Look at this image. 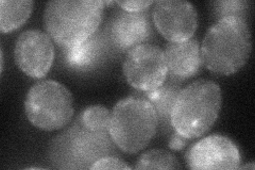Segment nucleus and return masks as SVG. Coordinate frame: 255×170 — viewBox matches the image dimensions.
<instances>
[{"label":"nucleus","mask_w":255,"mask_h":170,"mask_svg":"<svg viewBox=\"0 0 255 170\" xmlns=\"http://www.w3.org/2000/svg\"><path fill=\"white\" fill-rule=\"evenodd\" d=\"M123 72L128 83L136 90L140 92L155 90L168 76L164 51L151 44L134 47L126 55Z\"/></svg>","instance_id":"7"},{"label":"nucleus","mask_w":255,"mask_h":170,"mask_svg":"<svg viewBox=\"0 0 255 170\" xmlns=\"http://www.w3.org/2000/svg\"><path fill=\"white\" fill-rule=\"evenodd\" d=\"M157 128L158 118L152 104L142 96H130L114 105L109 134L119 149L136 153L147 147Z\"/></svg>","instance_id":"4"},{"label":"nucleus","mask_w":255,"mask_h":170,"mask_svg":"<svg viewBox=\"0 0 255 170\" xmlns=\"http://www.w3.org/2000/svg\"><path fill=\"white\" fill-rule=\"evenodd\" d=\"M217 20L225 18H238L246 21L249 11V3L244 0H227L213 3Z\"/></svg>","instance_id":"18"},{"label":"nucleus","mask_w":255,"mask_h":170,"mask_svg":"<svg viewBox=\"0 0 255 170\" xmlns=\"http://www.w3.org/2000/svg\"><path fill=\"white\" fill-rule=\"evenodd\" d=\"M90 169H132V167L117 157L105 156L95 161Z\"/></svg>","instance_id":"19"},{"label":"nucleus","mask_w":255,"mask_h":170,"mask_svg":"<svg viewBox=\"0 0 255 170\" xmlns=\"http://www.w3.org/2000/svg\"><path fill=\"white\" fill-rule=\"evenodd\" d=\"M248 168H250V169H254V168H255V165H254L253 163H251V164H248V165L238 166V168H237V169H248Z\"/></svg>","instance_id":"22"},{"label":"nucleus","mask_w":255,"mask_h":170,"mask_svg":"<svg viewBox=\"0 0 255 170\" xmlns=\"http://www.w3.org/2000/svg\"><path fill=\"white\" fill-rule=\"evenodd\" d=\"M119 6L122 7L123 11L130 12V13H139L145 12L148 10L150 5H152L153 1H147V0H136V1H115Z\"/></svg>","instance_id":"20"},{"label":"nucleus","mask_w":255,"mask_h":170,"mask_svg":"<svg viewBox=\"0 0 255 170\" xmlns=\"http://www.w3.org/2000/svg\"><path fill=\"white\" fill-rule=\"evenodd\" d=\"M250 53V29L238 18L217 20L206 32L200 48L203 65L214 74L225 76L243 68Z\"/></svg>","instance_id":"1"},{"label":"nucleus","mask_w":255,"mask_h":170,"mask_svg":"<svg viewBox=\"0 0 255 170\" xmlns=\"http://www.w3.org/2000/svg\"><path fill=\"white\" fill-rule=\"evenodd\" d=\"M151 22L147 11L139 13L118 12L111 20L108 39L121 51L131 50L151 36Z\"/></svg>","instance_id":"11"},{"label":"nucleus","mask_w":255,"mask_h":170,"mask_svg":"<svg viewBox=\"0 0 255 170\" xmlns=\"http://www.w3.org/2000/svg\"><path fill=\"white\" fill-rule=\"evenodd\" d=\"M222 95L212 80H197L182 88L170 115L173 130L188 140L210 130L218 118Z\"/></svg>","instance_id":"3"},{"label":"nucleus","mask_w":255,"mask_h":170,"mask_svg":"<svg viewBox=\"0 0 255 170\" xmlns=\"http://www.w3.org/2000/svg\"><path fill=\"white\" fill-rule=\"evenodd\" d=\"M109 136V132L86 130L77 120L53 141L50 156L54 163L66 164L65 168L90 169L95 161L109 156L112 149Z\"/></svg>","instance_id":"6"},{"label":"nucleus","mask_w":255,"mask_h":170,"mask_svg":"<svg viewBox=\"0 0 255 170\" xmlns=\"http://www.w3.org/2000/svg\"><path fill=\"white\" fill-rule=\"evenodd\" d=\"M25 112L30 123L39 130H60L74 116L73 95L57 81H39L28 92Z\"/></svg>","instance_id":"5"},{"label":"nucleus","mask_w":255,"mask_h":170,"mask_svg":"<svg viewBox=\"0 0 255 170\" xmlns=\"http://www.w3.org/2000/svg\"><path fill=\"white\" fill-rule=\"evenodd\" d=\"M242 157L236 144L221 134H212L194 144L186 153L190 169H237Z\"/></svg>","instance_id":"9"},{"label":"nucleus","mask_w":255,"mask_h":170,"mask_svg":"<svg viewBox=\"0 0 255 170\" xmlns=\"http://www.w3.org/2000/svg\"><path fill=\"white\" fill-rule=\"evenodd\" d=\"M169 78L175 82L195 77L200 71L202 61L198 40L190 38L181 43H169L164 51Z\"/></svg>","instance_id":"12"},{"label":"nucleus","mask_w":255,"mask_h":170,"mask_svg":"<svg viewBox=\"0 0 255 170\" xmlns=\"http://www.w3.org/2000/svg\"><path fill=\"white\" fill-rule=\"evenodd\" d=\"M107 36L96 32L82 44L64 48V60L66 64L78 70L95 67L101 61L107 50Z\"/></svg>","instance_id":"13"},{"label":"nucleus","mask_w":255,"mask_h":170,"mask_svg":"<svg viewBox=\"0 0 255 170\" xmlns=\"http://www.w3.org/2000/svg\"><path fill=\"white\" fill-rule=\"evenodd\" d=\"M152 17L159 33L170 43H181L193 38L198 26L194 5L180 0H159L154 2Z\"/></svg>","instance_id":"8"},{"label":"nucleus","mask_w":255,"mask_h":170,"mask_svg":"<svg viewBox=\"0 0 255 170\" xmlns=\"http://www.w3.org/2000/svg\"><path fill=\"white\" fill-rule=\"evenodd\" d=\"M188 139L184 137L183 135H181L178 132H173L170 136L169 142H168V146L169 148L172 150H181L184 147H186V145L188 143Z\"/></svg>","instance_id":"21"},{"label":"nucleus","mask_w":255,"mask_h":170,"mask_svg":"<svg viewBox=\"0 0 255 170\" xmlns=\"http://www.w3.org/2000/svg\"><path fill=\"white\" fill-rule=\"evenodd\" d=\"M110 120V111L99 104L86 108L78 118L79 124L92 132H109Z\"/></svg>","instance_id":"17"},{"label":"nucleus","mask_w":255,"mask_h":170,"mask_svg":"<svg viewBox=\"0 0 255 170\" xmlns=\"http://www.w3.org/2000/svg\"><path fill=\"white\" fill-rule=\"evenodd\" d=\"M182 87L180 83L167 78L165 82L155 90L149 92H142L143 98H146L154 108L158 125L165 129H169L171 126L170 115L177 97L180 94ZM172 127V126H171Z\"/></svg>","instance_id":"14"},{"label":"nucleus","mask_w":255,"mask_h":170,"mask_svg":"<svg viewBox=\"0 0 255 170\" xmlns=\"http://www.w3.org/2000/svg\"><path fill=\"white\" fill-rule=\"evenodd\" d=\"M180 163L172 153L162 149H151L138 158L135 169H179Z\"/></svg>","instance_id":"16"},{"label":"nucleus","mask_w":255,"mask_h":170,"mask_svg":"<svg viewBox=\"0 0 255 170\" xmlns=\"http://www.w3.org/2000/svg\"><path fill=\"white\" fill-rule=\"evenodd\" d=\"M103 5L99 0L49 1L44 14L47 34L63 48L82 44L97 32Z\"/></svg>","instance_id":"2"},{"label":"nucleus","mask_w":255,"mask_h":170,"mask_svg":"<svg viewBox=\"0 0 255 170\" xmlns=\"http://www.w3.org/2000/svg\"><path fill=\"white\" fill-rule=\"evenodd\" d=\"M33 10L31 0H1L0 1V30L4 33L19 29Z\"/></svg>","instance_id":"15"},{"label":"nucleus","mask_w":255,"mask_h":170,"mask_svg":"<svg viewBox=\"0 0 255 170\" xmlns=\"http://www.w3.org/2000/svg\"><path fill=\"white\" fill-rule=\"evenodd\" d=\"M54 46L51 37L41 30H27L15 45V62L19 69L33 79L44 78L52 67Z\"/></svg>","instance_id":"10"}]
</instances>
